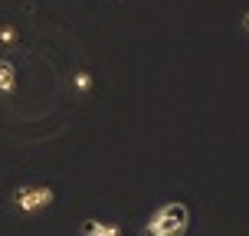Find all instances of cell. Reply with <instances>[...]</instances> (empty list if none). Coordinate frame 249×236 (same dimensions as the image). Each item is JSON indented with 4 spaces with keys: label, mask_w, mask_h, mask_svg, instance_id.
Listing matches in <instances>:
<instances>
[{
    "label": "cell",
    "mask_w": 249,
    "mask_h": 236,
    "mask_svg": "<svg viewBox=\"0 0 249 236\" xmlns=\"http://www.w3.org/2000/svg\"><path fill=\"white\" fill-rule=\"evenodd\" d=\"M187 230H190V207L184 200H167L144 220L141 236H187Z\"/></svg>",
    "instance_id": "obj_1"
},
{
    "label": "cell",
    "mask_w": 249,
    "mask_h": 236,
    "mask_svg": "<svg viewBox=\"0 0 249 236\" xmlns=\"http://www.w3.org/2000/svg\"><path fill=\"white\" fill-rule=\"evenodd\" d=\"M56 203V190L50 184H23L10 194V207L23 217H36V213L50 210Z\"/></svg>",
    "instance_id": "obj_2"
},
{
    "label": "cell",
    "mask_w": 249,
    "mask_h": 236,
    "mask_svg": "<svg viewBox=\"0 0 249 236\" xmlns=\"http://www.w3.org/2000/svg\"><path fill=\"white\" fill-rule=\"evenodd\" d=\"M82 236H124V230L118 223H102V220H82L79 226Z\"/></svg>",
    "instance_id": "obj_3"
},
{
    "label": "cell",
    "mask_w": 249,
    "mask_h": 236,
    "mask_svg": "<svg viewBox=\"0 0 249 236\" xmlns=\"http://www.w3.org/2000/svg\"><path fill=\"white\" fill-rule=\"evenodd\" d=\"M17 82H20V75H17V66H13L10 59H0V92H3V95L17 92Z\"/></svg>",
    "instance_id": "obj_4"
},
{
    "label": "cell",
    "mask_w": 249,
    "mask_h": 236,
    "mask_svg": "<svg viewBox=\"0 0 249 236\" xmlns=\"http://www.w3.org/2000/svg\"><path fill=\"white\" fill-rule=\"evenodd\" d=\"M92 86H95V75L89 73V69H79V73L72 75V89H75V92L89 95V92H92Z\"/></svg>",
    "instance_id": "obj_5"
},
{
    "label": "cell",
    "mask_w": 249,
    "mask_h": 236,
    "mask_svg": "<svg viewBox=\"0 0 249 236\" xmlns=\"http://www.w3.org/2000/svg\"><path fill=\"white\" fill-rule=\"evenodd\" d=\"M17 39H20V30H17V26H13V23L0 26V46H13Z\"/></svg>",
    "instance_id": "obj_6"
},
{
    "label": "cell",
    "mask_w": 249,
    "mask_h": 236,
    "mask_svg": "<svg viewBox=\"0 0 249 236\" xmlns=\"http://www.w3.org/2000/svg\"><path fill=\"white\" fill-rule=\"evenodd\" d=\"M239 30H243V33H249V7L243 10V17H239Z\"/></svg>",
    "instance_id": "obj_7"
}]
</instances>
